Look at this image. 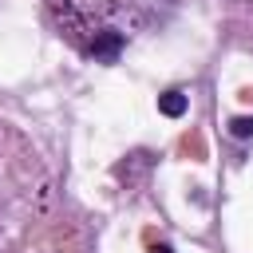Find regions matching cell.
Wrapping results in <instances>:
<instances>
[{
    "instance_id": "1",
    "label": "cell",
    "mask_w": 253,
    "mask_h": 253,
    "mask_svg": "<svg viewBox=\"0 0 253 253\" xmlns=\"http://www.w3.org/2000/svg\"><path fill=\"white\" fill-rule=\"evenodd\" d=\"M119 51H123V32H99L95 43H91V55L103 59V63H111Z\"/></svg>"
},
{
    "instance_id": "2",
    "label": "cell",
    "mask_w": 253,
    "mask_h": 253,
    "mask_svg": "<svg viewBox=\"0 0 253 253\" xmlns=\"http://www.w3.org/2000/svg\"><path fill=\"white\" fill-rule=\"evenodd\" d=\"M186 107H190V99H186V91H178V87H170V91L158 95V111H162L166 119H182Z\"/></svg>"
},
{
    "instance_id": "3",
    "label": "cell",
    "mask_w": 253,
    "mask_h": 253,
    "mask_svg": "<svg viewBox=\"0 0 253 253\" xmlns=\"http://www.w3.org/2000/svg\"><path fill=\"white\" fill-rule=\"evenodd\" d=\"M229 134H233V138H253V115L229 119Z\"/></svg>"
}]
</instances>
